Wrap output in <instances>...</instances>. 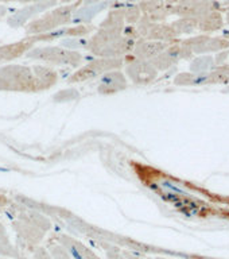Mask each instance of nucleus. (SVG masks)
Masks as SVG:
<instances>
[{
	"mask_svg": "<svg viewBox=\"0 0 229 259\" xmlns=\"http://www.w3.org/2000/svg\"><path fill=\"white\" fill-rule=\"evenodd\" d=\"M136 40L123 35V30L100 28L88 39V50L97 58H121L131 54Z\"/></svg>",
	"mask_w": 229,
	"mask_h": 259,
	"instance_id": "obj_1",
	"label": "nucleus"
},
{
	"mask_svg": "<svg viewBox=\"0 0 229 259\" xmlns=\"http://www.w3.org/2000/svg\"><path fill=\"white\" fill-rule=\"evenodd\" d=\"M12 224L15 228L20 247L30 251L35 250L52 227V223L49 222V219L44 218L43 214L38 213L36 210L26 209V208L20 209Z\"/></svg>",
	"mask_w": 229,
	"mask_h": 259,
	"instance_id": "obj_2",
	"label": "nucleus"
},
{
	"mask_svg": "<svg viewBox=\"0 0 229 259\" xmlns=\"http://www.w3.org/2000/svg\"><path fill=\"white\" fill-rule=\"evenodd\" d=\"M0 91L36 93L44 91L34 66L12 64L0 68Z\"/></svg>",
	"mask_w": 229,
	"mask_h": 259,
	"instance_id": "obj_3",
	"label": "nucleus"
},
{
	"mask_svg": "<svg viewBox=\"0 0 229 259\" xmlns=\"http://www.w3.org/2000/svg\"><path fill=\"white\" fill-rule=\"evenodd\" d=\"M81 6V0H77L74 3L62 4L58 7L50 8L43 15H40L36 19L30 20L26 26V34L27 35H38L44 32L54 31L58 28L64 27L65 24L70 23L73 12Z\"/></svg>",
	"mask_w": 229,
	"mask_h": 259,
	"instance_id": "obj_4",
	"label": "nucleus"
},
{
	"mask_svg": "<svg viewBox=\"0 0 229 259\" xmlns=\"http://www.w3.org/2000/svg\"><path fill=\"white\" fill-rule=\"evenodd\" d=\"M26 58L34 61H40L43 64L52 65H62V66H72L76 68L81 65L84 57L80 52L74 50H68L62 46H42V48H32L30 52L26 54Z\"/></svg>",
	"mask_w": 229,
	"mask_h": 259,
	"instance_id": "obj_5",
	"label": "nucleus"
},
{
	"mask_svg": "<svg viewBox=\"0 0 229 259\" xmlns=\"http://www.w3.org/2000/svg\"><path fill=\"white\" fill-rule=\"evenodd\" d=\"M123 65H124L123 58H97L77 69L76 72L69 77L68 82L78 84V82L92 80L96 77H101L104 73L111 72V70H120Z\"/></svg>",
	"mask_w": 229,
	"mask_h": 259,
	"instance_id": "obj_6",
	"label": "nucleus"
},
{
	"mask_svg": "<svg viewBox=\"0 0 229 259\" xmlns=\"http://www.w3.org/2000/svg\"><path fill=\"white\" fill-rule=\"evenodd\" d=\"M125 76H128L131 82L135 85H147L155 80L158 70L154 68L150 61L139 60L132 54L124 57Z\"/></svg>",
	"mask_w": 229,
	"mask_h": 259,
	"instance_id": "obj_7",
	"label": "nucleus"
},
{
	"mask_svg": "<svg viewBox=\"0 0 229 259\" xmlns=\"http://www.w3.org/2000/svg\"><path fill=\"white\" fill-rule=\"evenodd\" d=\"M57 4H58V0H40V2L27 4L26 7L16 10L12 15L8 16L7 24L12 28L23 27L30 20L34 19L36 15L48 11L50 8L56 7Z\"/></svg>",
	"mask_w": 229,
	"mask_h": 259,
	"instance_id": "obj_8",
	"label": "nucleus"
},
{
	"mask_svg": "<svg viewBox=\"0 0 229 259\" xmlns=\"http://www.w3.org/2000/svg\"><path fill=\"white\" fill-rule=\"evenodd\" d=\"M127 87H128V80L124 73L121 70H111L104 73L99 78L97 92L100 95H115L127 89Z\"/></svg>",
	"mask_w": 229,
	"mask_h": 259,
	"instance_id": "obj_9",
	"label": "nucleus"
},
{
	"mask_svg": "<svg viewBox=\"0 0 229 259\" xmlns=\"http://www.w3.org/2000/svg\"><path fill=\"white\" fill-rule=\"evenodd\" d=\"M54 240L64 247L72 259H100L90 248H88L80 240H77L69 235H54Z\"/></svg>",
	"mask_w": 229,
	"mask_h": 259,
	"instance_id": "obj_10",
	"label": "nucleus"
},
{
	"mask_svg": "<svg viewBox=\"0 0 229 259\" xmlns=\"http://www.w3.org/2000/svg\"><path fill=\"white\" fill-rule=\"evenodd\" d=\"M116 0H107V2H101V3L90 4V6H80L76 11L73 12L72 20L70 23L73 24H90L95 18L99 14H101L105 10H109L112 7V4Z\"/></svg>",
	"mask_w": 229,
	"mask_h": 259,
	"instance_id": "obj_11",
	"label": "nucleus"
},
{
	"mask_svg": "<svg viewBox=\"0 0 229 259\" xmlns=\"http://www.w3.org/2000/svg\"><path fill=\"white\" fill-rule=\"evenodd\" d=\"M36 42L34 40L32 35H27L23 39L18 42H12L0 46V62H8V61L16 60L22 56H26Z\"/></svg>",
	"mask_w": 229,
	"mask_h": 259,
	"instance_id": "obj_12",
	"label": "nucleus"
},
{
	"mask_svg": "<svg viewBox=\"0 0 229 259\" xmlns=\"http://www.w3.org/2000/svg\"><path fill=\"white\" fill-rule=\"evenodd\" d=\"M171 42H159V40H149V39H138L133 46L132 54L139 60L151 61L153 58L161 54Z\"/></svg>",
	"mask_w": 229,
	"mask_h": 259,
	"instance_id": "obj_13",
	"label": "nucleus"
},
{
	"mask_svg": "<svg viewBox=\"0 0 229 259\" xmlns=\"http://www.w3.org/2000/svg\"><path fill=\"white\" fill-rule=\"evenodd\" d=\"M115 6H117V8H112L111 11L108 12V15L105 18L101 24L99 26L100 28H116V30H123L125 26V19H124V7L119 4V0L115 2Z\"/></svg>",
	"mask_w": 229,
	"mask_h": 259,
	"instance_id": "obj_14",
	"label": "nucleus"
},
{
	"mask_svg": "<svg viewBox=\"0 0 229 259\" xmlns=\"http://www.w3.org/2000/svg\"><path fill=\"white\" fill-rule=\"evenodd\" d=\"M0 255L15 259L22 258L19 248H15V247L12 246V243L8 239L7 232H6V228H4L2 223H0Z\"/></svg>",
	"mask_w": 229,
	"mask_h": 259,
	"instance_id": "obj_15",
	"label": "nucleus"
},
{
	"mask_svg": "<svg viewBox=\"0 0 229 259\" xmlns=\"http://www.w3.org/2000/svg\"><path fill=\"white\" fill-rule=\"evenodd\" d=\"M206 82L208 84H226L229 82V66H218L214 70H210L209 74H206Z\"/></svg>",
	"mask_w": 229,
	"mask_h": 259,
	"instance_id": "obj_16",
	"label": "nucleus"
},
{
	"mask_svg": "<svg viewBox=\"0 0 229 259\" xmlns=\"http://www.w3.org/2000/svg\"><path fill=\"white\" fill-rule=\"evenodd\" d=\"M142 18V11L138 4H131L125 3L124 7V19L125 24H131L135 26L138 23V20Z\"/></svg>",
	"mask_w": 229,
	"mask_h": 259,
	"instance_id": "obj_17",
	"label": "nucleus"
},
{
	"mask_svg": "<svg viewBox=\"0 0 229 259\" xmlns=\"http://www.w3.org/2000/svg\"><path fill=\"white\" fill-rule=\"evenodd\" d=\"M60 46L68 49V50H74L78 52L81 49L86 50L88 49V39H82V38H64L60 40Z\"/></svg>",
	"mask_w": 229,
	"mask_h": 259,
	"instance_id": "obj_18",
	"label": "nucleus"
},
{
	"mask_svg": "<svg viewBox=\"0 0 229 259\" xmlns=\"http://www.w3.org/2000/svg\"><path fill=\"white\" fill-rule=\"evenodd\" d=\"M49 254H50L52 259H72L64 247L61 246L60 243H57L56 240L52 244H49Z\"/></svg>",
	"mask_w": 229,
	"mask_h": 259,
	"instance_id": "obj_19",
	"label": "nucleus"
},
{
	"mask_svg": "<svg viewBox=\"0 0 229 259\" xmlns=\"http://www.w3.org/2000/svg\"><path fill=\"white\" fill-rule=\"evenodd\" d=\"M32 254H34V259H52L49 251L44 250L43 247H36L35 250L32 251Z\"/></svg>",
	"mask_w": 229,
	"mask_h": 259,
	"instance_id": "obj_20",
	"label": "nucleus"
},
{
	"mask_svg": "<svg viewBox=\"0 0 229 259\" xmlns=\"http://www.w3.org/2000/svg\"><path fill=\"white\" fill-rule=\"evenodd\" d=\"M101 2H107V0H81V6H90V4L101 3Z\"/></svg>",
	"mask_w": 229,
	"mask_h": 259,
	"instance_id": "obj_21",
	"label": "nucleus"
},
{
	"mask_svg": "<svg viewBox=\"0 0 229 259\" xmlns=\"http://www.w3.org/2000/svg\"><path fill=\"white\" fill-rule=\"evenodd\" d=\"M10 204V200H8L4 194L0 193V208H3V206H7Z\"/></svg>",
	"mask_w": 229,
	"mask_h": 259,
	"instance_id": "obj_22",
	"label": "nucleus"
},
{
	"mask_svg": "<svg viewBox=\"0 0 229 259\" xmlns=\"http://www.w3.org/2000/svg\"><path fill=\"white\" fill-rule=\"evenodd\" d=\"M8 12V8L6 7V6H2L0 4V20H2V18H4V16L7 15Z\"/></svg>",
	"mask_w": 229,
	"mask_h": 259,
	"instance_id": "obj_23",
	"label": "nucleus"
},
{
	"mask_svg": "<svg viewBox=\"0 0 229 259\" xmlns=\"http://www.w3.org/2000/svg\"><path fill=\"white\" fill-rule=\"evenodd\" d=\"M11 2H18V3L30 4V3H35V2H40V0H11Z\"/></svg>",
	"mask_w": 229,
	"mask_h": 259,
	"instance_id": "obj_24",
	"label": "nucleus"
},
{
	"mask_svg": "<svg viewBox=\"0 0 229 259\" xmlns=\"http://www.w3.org/2000/svg\"><path fill=\"white\" fill-rule=\"evenodd\" d=\"M77 0H58V3L62 6V4H70V3H74Z\"/></svg>",
	"mask_w": 229,
	"mask_h": 259,
	"instance_id": "obj_25",
	"label": "nucleus"
},
{
	"mask_svg": "<svg viewBox=\"0 0 229 259\" xmlns=\"http://www.w3.org/2000/svg\"><path fill=\"white\" fill-rule=\"evenodd\" d=\"M142 2H145V0H124V3H142Z\"/></svg>",
	"mask_w": 229,
	"mask_h": 259,
	"instance_id": "obj_26",
	"label": "nucleus"
},
{
	"mask_svg": "<svg viewBox=\"0 0 229 259\" xmlns=\"http://www.w3.org/2000/svg\"><path fill=\"white\" fill-rule=\"evenodd\" d=\"M8 2H11V0H0V4H2V3H8Z\"/></svg>",
	"mask_w": 229,
	"mask_h": 259,
	"instance_id": "obj_27",
	"label": "nucleus"
},
{
	"mask_svg": "<svg viewBox=\"0 0 229 259\" xmlns=\"http://www.w3.org/2000/svg\"><path fill=\"white\" fill-rule=\"evenodd\" d=\"M157 259H165V258H157Z\"/></svg>",
	"mask_w": 229,
	"mask_h": 259,
	"instance_id": "obj_28",
	"label": "nucleus"
},
{
	"mask_svg": "<svg viewBox=\"0 0 229 259\" xmlns=\"http://www.w3.org/2000/svg\"><path fill=\"white\" fill-rule=\"evenodd\" d=\"M0 259H6V258H0Z\"/></svg>",
	"mask_w": 229,
	"mask_h": 259,
	"instance_id": "obj_29",
	"label": "nucleus"
}]
</instances>
